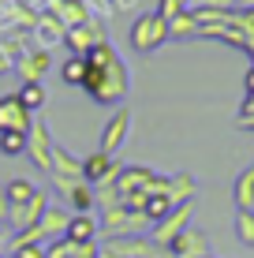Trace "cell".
Returning <instances> with one entry per match:
<instances>
[{
    "label": "cell",
    "instance_id": "9",
    "mask_svg": "<svg viewBox=\"0 0 254 258\" xmlns=\"http://www.w3.org/2000/svg\"><path fill=\"white\" fill-rule=\"evenodd\" d=\"M52 183H56L60 195L67 187H75V183H82V157H75L71 150L56 146L52 150Z\"/></svg>",
    "mask_w": 254,
    "mask_h": 258
},
{
    "label": "cell",
    "instance_id": "24",
    "mask_svg": "<svg viewBox=\"0 0 254 258\" xmlns=\"http://www.w3.org/2000/svg\"><path fill=\"white\" fill-rule=\"evenodd\" d=\"M187 38H198V19L191 8L168 19V41H187Z\"/></svg>",
    "mask_w": 254,
    "mask_h": 258
},
{
    "label": "cell",
    "instance_id": "7",
    "mask_svg": "<svg viewBox=\"0 0 254 258\" xmlns=\"http://www.w3.org/2000/svg\"><path fill=\"white\" fill-rule=\"evenodd\" d=\"M101 247L116 258H164V251L150 236H101Z\"/></svg>",
    "mask_w": 254,
    "mask_h": 258
},
{
    "label": "cell",
    "instance_id": "36",
    "mask_svg": "<svg viewBox=\"0 0 254 258\" xmlns=\"http://www.w3.org/2000/svg\"><path fill=\"white\" fill-rule=\"evenodd\" d=\"M8 71H15V60H8L4 52H0V75H8Z\"/></svg>",
    "mask_w": 254,
    "mask_h": 258
},
{
    "label": "cell",
    "instance_id": "1",
    "mask_svg": "<svg viewBox=\"0 0 254 258\" xmlns=\"http://www.w3.org/2000/svg\"><path fill=\"white\" fill-rule=\"evenodd\" d=\"M78 90H86L90 101L109 105V109L124 105V97L131 94V68L124 64L112 41H101L86 52V79Z\"/></svg>",
    "mask_w": 254,
    "mask_h": 258
},
{
    "label": "cell",
    "instance_id": "14",
    "mask_svg": "<svg viewBox=\"0 0 254 258\" xmlns=\"http://www.w3.org/2000/svg\"><path fill=\"white\" fill-rule=\"evenodd\" d=\"M34 112L19 101V94H0V135L4 131H30Z\"/></svg>",
    "mask_w": 254,
    "mask_h": 258
},
{
    "label": "cell",
    "instance_id": "2",
    "mask_svg": "<svg viewBox=\"0 0 254 258\" xmlns=\"http://www.w3.org/2000/svg\"><path fill=\"white\" fill-rule=\"evenodd\" d=\"M168 41V19H161L157 12H142L131 19V30H127V45L138 52V56H150Z\"/></svg>",
    "mask_w": 254,
    "mask_h": 258
},
{
    "label": "cell",
    "instance_id": "12",
    "mask_svg": "<svg viewBox=\"0 0 254 258\" xmlns=\"http://www.w3.org/2000/svg\"><path fill=\"white\" fill-rule=\"evenodd\" d=\"M209 254V236L202 228H183V232L164 247V258H206Z\"/></svg>",
    "mask_w": 254,
    "mask_h": 258
},
{
    "label": "cell",
    "instance_id": "26",
    "mask_svg": "<svg viewBox=\"0 0 254 258\" xmlns=\"http://www.w3.org/2000/svg\"><path fill=\"white\" fill-rule=\"evenodd\" d=\"M34 191H38V187H34V180H26V176H12V180H8V187H4V195H8V202H12V206L26 202Z\"/></svg>",
    "mask_w": 254,
    "mask_h": 258
},
{
    "label": "cell",
    "instance_id": "4",
    "mask_svg": "<svg viewBox=\"0 0 254 258\" xmlns=\"http://www.w3.org/2000/svg\"><path fill=\"white\" fill-rule=\"evenodd\" d=\"M127 135H131V109H127V105H116V109H112V116L105 120V127H101L98 150H101V154H109V157H120Z\"/></svg>",
    "mask_w": 254,
    "mask_h": 258
},
{
    "label": "cell",
    "instance_id": "37",
    "mask_svg": "<svg viewBox=\"0 0 254 258\" xmlns=\"http://www.w3.org/2000/svg\"><path fill=\"white\" fill-rule=\"evenodd\" d=\"M8 254V236H4V228H0V258Z\"/></svg>",
    "mask_w": 254,
    "mask_h": 258
},
{
    "label": "cell",
    "instance_id": "23",
    "mask_svg": "<svg viewBox=\"0 0 254 258\" xmlns=\"http://www.w3.org/2000/svg\"><path fill=\"white\" fill-rule=\"evenodd\" d=\"M232 202L235 210H254V165H247L232 183Z\"/></svg>",
    "mask_w": 254,
    "mask_h": 258
},
{
    "label": "cell",
    "instance_id": "16",
    "mask_svg": "<svg viewBox=\"0 0 254 258\" xmlns=\"http://www.w3.org/2000/svg\"><path fill=\"white\" fill-rule=\"evenodd\" d=\"M64 34H67V26L60 23L52 12H38V23H34V30H30L34 45H41V49H56V45H64Z\"/></svg>",
    "mask_w": 254,
    "mask_h": 258
},
{
    "label": "cell",
    "instance_id": "8",
    "mask_svg": "<svg viewBox=\"0 0 254 258\" xmlns=\"http://www.w3.org/2000/svg\"><path fill=\"white\" fill-rule=\"evenodd\" d=\"M101 41H109V34H105V19L101 15H94V19H86L82 26H67L64 34V45L71 49V56H86L94 45H101Z\"/></svg>",
    "mask_w": 254,
    "mask_h": 258
},
{
    "label": "cell",
    "instance_id": "6",
    "mask_svg": "<svg viewBox=\"0 0 254 258\" xmlns=\"http://www.w3.org/2000/svg\"><path fill=\"white\" fill-rule=\"evenodd\" d=\"M191 221H195V202H183V206H172V213L168 217H161L157 225H150V239L157 247H168L172 239H176L183 228H191Z\"/></svg>",
    "mask_w": 254,
    "mask_h": 258
},
{
    "label": "cell",
    "instance_id": "22",
    "mask_svg": "<svg viewBox=\"0 0 254 258\" xmlns=\"http://www.w3.org/2000/svg\"><path fill=\"white\" fill-rule=\"evenodd\" d=\"M195 195H198V180L191 172H176L168 180V202L172 206H183V202H195Z\"/></svg>",
    "mask_w": 254,
    "mask_h": 258
},
{
    "label": "cell",
    "instance_id": "35",
    "mask_svg": "<svg viewBox=\"0 0 254 258\" xmlns=\"http://www.w3.org/2000/svg\"><path fill=\"white\" fill-rule=\"evenodd\" d=\"M243 86H247V94H254V64L247 68V75H243Z\"/></svg>",
    "mask_w": 254,
    "mask_h": 258
},
{
    "label": "cell",
    "instance_id": "33",
    "mask_svg": "<svg viewBox=\"0 0 254 258\" xmlns=\"http://www.w3.org/2000/svg\"><path fill=\"white\" fill-rule=\"evenodd\" d=\"M198 8H224V12H232L235 0H198Z\"/></svg>",
    "mask_w": 254,
    "mask_h": 258
},
{
    "label": "cell",
    "instance_id": "29",
    "mask_svg": "<svg viewBox=\"0 0 254 258\" xmlns=\"http://www.w3.org/2000/svg\"><path fill=\"white\" fill-rule=\"evenodd\" d=\"M15 94H19V101H23L30 112H38L41 105H45V86H41V83H23Z\"/></svg>",
    "mask_w": 254,
    "mask_h": 258
},
{
    "label": "cell",
    "instance_id": "13",
    "mask_svg": "<svg viewBox=\"0 0 254 258\" xmlns=\"http://www.w3.org/2000/svg\"><path fill=\"white\" fill-rule=\"evenodd\" d=\"M15 71H19L23 83H41V79L52 71V49H41V45L26 49L23 56L15 60Z\"/></svg>",
    "mask_w": 254,
    "mask_h": 258
},
{
    "label": "cell",
    "instance_id": "10",
    "mask_svg": "<svg viewBox=\"0 0 254 258\" xmlns=\"http://www.w3.org/2000/svg\"><path fill=\"white\" fill-rule=\"evenodd\" d=\"M45 206H49V195L45 191H34L26 202H19V206L8 210V228H12V232H26V228H34L41 221V213H45Z\"/></svg>",
    "mask_w": 254,
    "mask_h": 258
},
{
    "label": "cell",
    "instance_id": "15",
    "mask_svg": "<svg viewBox=\"0 0 254 258\" xmlns=\"http://www.w3.org/2000/svg\"><path fill=\"white\" fill-rule=\"evenodd\" d=\"M150 180H153V168L150 165H124V168H120V176H116L120 202L135 199V195H146V183H150Z\"/></svg>",
    "mask_w": 254,
    "mask_h": 258
},
{
    "label": "cell",
    "instance_id": "28",
    "mask_svg": "<svg viewBox=\"0 0 254 258\" xmlns=\"http://www.w3.org/2000/svg\"><path fill=\"white\" fill-rule=\"evenodd\" d=\"M235 239L243 247H254V210H235Z\"/></svg>",
    "mask_w": 254,
    "mask_h": 258
},
{
    "label": "cell",
    "instance_id": "20",
    "mask_svg": "<svg viewBox=\"0 0 254 258\" xmlns=\"http://www.w3.org/2000/svg\"><path fill=\"white\" fill-rule=\"evenodd\" d=\"M67 221H71V210H67V206H52V202H49L45 213H41V221H38V228L45 232V239L52 243V239H60L67 232Z\"/></svg>",
    "mask_w": 254,
    "mask_h": 258
},
{
    "label": "cell",
    "instance_id": "30",
    "mask_svg": "<svg viewBox=\"0 0 254 258\" xmlns=\"http://www.w3.org/2000/svg\"><path fill=\"white\" fill-rule=\"evenodd\" d=\"M0 154L4 157L26 154V131H4V135H0Z\"/></svg>",
    "mask_w": 254,
    "mask_h": 258
},
{
    "label": "cell",
    "instance_id": "25",
    "mask_svg": "<svg viewBox=\"0 0 254 258\" xmlns=\"http://www.w3.org/2000/svg\"><path fill=\"white\" fill-rule=\"evenodd\" d=\"M172 213V202H168V195H150V199L142 202V217L150 221V225H157L161 217H168Z\"/></svg>",
    "mask_w": 254,
    "mask_h": 258
},
{
    "label": "cell",
    "instance_id": "19",
    "mask_svg": "<svg viewBox=\"0 0 254 258\" xmlns=\"http://www.w3.org/2000/svg\"><path fill=\"white\" fill-rule=\"evenodd\" d=\"M45 251H49V258H98L101 254V239L98 243H71L67 236H60V239H52Z\"/></svg>",
    "mask_w": 254,
    "mask_h": 258
},
{
    "label": "cell",
    "instance_id": "17",
    "mask_svg": "<svg viewBox=\"0 0 254 258\" xmlns=\"http://www.w3.org/2000/svg\"><path fill=\"white\" fill-rule=\"evenodd\" d=\"M64 236L71 239V243H98L101 239V217L98 213H71Z\"/></svg>",
    "mask_w": 254,
    "mask_h": 258
},
{
    "label": "cell",
    "instance_id": "3",
    "mask_svg": "<svg viewBox=\"0 0 254 258\" xmlns=\"http://www.w3.org/2000/svg\"><path fill=\"white\" fill-rule=\"evenodd\" d=\"M101 236H150V221L142 217V210H131L124 202L101 210Z\"/></svg>",
    "mask_w": 254,
    "mask_h": 258
},
{
    "label": "cell",
    "instance_id": "5",
    "mask_svg": "<svg viewBox=\"0 0 254 258\" xmlns=\"http://www.w3.org/2000/svg\"><path fill=\"white\" fill-rule=\"evenodd\" d=\"M52 150H56V142H52V131L45 120H34L30 131H26V157L34 161L38 172H52Z\"/></svg>",
    "mask_w": 254,
    "mask_h": 258
},
{
    "label": "cell",
    "instance_id": "34",
    "mask_svg": "<svg viewBox=\"0 0 254 258\" xmlns=\"http://www.w3.org/2000/svg\"><path fill=\"white\" fill-rule=\"evenodd\" d=\"M8 210H12V202H8V195L0 191V225H8Z\"/></svg>",
    "mask_w": 254,
    "mask_h": 258
},
{
    "label": "cell",
    "instance_id": "38",
    "mask_svg": "<svg viewBox=\"0 0 254 258\" xmlns=\"http://www.w3.org/2000/svg\"><path fill=\"white\" fill-rule=\"evenodd\" d=\"M239 127H243V131H254V116H250V120H239Z\"/></svg>",
    "mask_w": 254,
    "mask_h": 258
},
{
    "label": "cell",
    "instance_id": "32",
    "mask_svg": "<svg viewBox=\"0 0 254 258\" xmlns=\"http://www.w3.org/2000/svg\"><path fill=\"white\" fill-rule=\"evenodd\" d=\"M187 8H191V0H157V15L161 19H172V15L187 12Z\"/></svg>",
    "mask_w": 254,
    "mask_h": 258
},
{
    "label": "cell",
    "instance_id": "11",
    "mask_svg": "<svg viewBox=\"0 0 254 258\" xmlns=\"http://www.w3.org/2000/svg\"><path fill=\"white\" fill-rule=\"evenodd\" d=\"M120 168H124L120 157H109V154H101V150H94L90 157H82V180L90 183V187H98V183H116Z\"/></svg>",
    "mask_w": 254,
    "mask_h": 258
},
{
    "label": "cell",
    "instance_id": "31",
    "mask_svg": "<svg viewBox=\"0 0 254 258\" xmlns=\"http://www.w3.org/2000/svg\"><path fill=\"white\" fill-rule=\"evenodd\" d=\"M8 258H49L45 243H15L8 247Z\"/></svg>",
    "mask_w": 254,
    "mask_h": 258
},
{
    "label": "cell",
    "instance_id": "39",
    "mask_svg": "<svg viewBox=\"0 0 254 258\" xmlns=\"http://www.w3.org/2000/svg\"><path fill=\"white\" fill-rule=\"evenodd\" d=\"M206 258H213V254H206Z\"/></svg>",
    "mask_w": 254,
    "mask_h": 258
},
{
    "label": "cell",
    "instance_id": "18",
    "mask_svg": "<svg viewBox=\"0 0 254 258\" xmlns=\"http://www.w3.org/2000/svg\"><path fill=\"white\" fill-rule=\"evenodd\" d=\"M45 12H52V15H56V19L64 23V26H82L86 19H94L90 0H52Z\"/></svg>",
    "mask_w": 254,
    "mask_h": 258
},
{
    "label": "cell",
    "instance_id": "27",
    "mask_svg": "<svg viewBox=\"0 0 254 258\" xmlns=\"http://www.w3.org/2000/svg\"><path fill=\"white\" fill-rule=\"evenodd\" d=\"M60 79H64L67 86H82V79H86V56L64 60V64H60Z\"/></svg>",
    "mask_w": 254,
    "mask_h": 258
},
{
    "label": "cell",
    "instance_id": "21",
    "mask_svg": "<svg viewBox=\"0 0 254 258\" xmlns=\"http://www.w3.org/2000/svg\"><path fill=\"white\" fill-rule=\"evenodd\" d=\"M64 202H67V210L71 213H98V195H94L90 183H75V187H67L64 191Z\"/></svg>",
    "mask_w": 254,
    "mask_h": 258
}]
</instances>
